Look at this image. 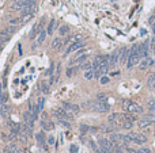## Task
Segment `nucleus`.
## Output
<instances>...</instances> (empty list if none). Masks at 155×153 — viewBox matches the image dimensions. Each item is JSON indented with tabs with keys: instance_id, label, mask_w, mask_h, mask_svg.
Here are the masks:
<instances>
[{
	"instance_id": "423d86ee",
	"label": "nucleus",
	"mask_w": 155,
	"mask_h": 153,
	"mask_svg": "<svg viewBox=\"0 0 155 153\" xmlns=\"http://www.w3.org/2000/svg\"><path fill=\"white\" fill-rule=\"evenodd\" d=\"M151 65H154V60H152L151 57H144V58L140 61L139 68L142 71H144V69H147V68L151 67Z\"/></svg>"
},
{
	"instance_id": "2eb2a0df",
	"label": "nucleus",
	"mask_w": 155,
	"mask_h": 153,
	"mask_svg": "<svg viewBox=\"0 0 155 153\" xmlns=\"http://www.w3.org/2000/svg\"><path fill=\"white\" fill-rule=\"evenodd\" d=\"M152 122L150 121V119H147V118H144V119H140V121H137V125H139V127H148V126H151Z\"/></svg>"
},
{
	"instance_id": "4c0bfd02",
	"label": "nucleus",
	"mask_w": 155,
	"mask_h": 153,
	"mask_svg": "<svg viewBox=\"0 0 155 153\" xmlns=\"http://www.w3.org/2000/svg\"><path fill=\"white\" fill-rule=\"evenodd\" d=\"M109 81V77H101V84H106Z\"/></svg>"
},
{
	"instance_id": "0eeeda50",
	"label": "nucleus",
	"mask_w": 155,
	"mask_h": 153,
	"mask_svg": "<svg viewBox=\"0 0 155 153\" xmlns=\"http://www.w3.org/2000/svg\"><path fill=\"white\" fill-rule=\"evenodd\" d=\"M128 58H129V50H128L127 47H123V49L120 50V60H119V63L120 64H125V63H128Z\"/></svg>"
},
{
	"instance_id": "aec40b11",
	"label": "nucleus",
	"mask_w": 155,
	"mask_h": 153,
	"mask_svg": "<svg viewBox=\"0 0 155 153\" xmlns=\"http://www.w3.org/2000/svg\"><path fill=\"white\" fill-rule=\"evenodd\" d=\"M121 126H123V129H127V130H129V129H132V126H133V122H131V121H125L121 123Z\"/></svg>"
},
{
	"instance_id": "ea45409f",
	"label": "nucleus",
	"mask_w": 155,
	"mask_h": 153,
	"mask_svg": "<svg viewBox=\"0 0 155 153\" xmlns=\"http://www.w3.org/2000/svg\"><path fill=\"white\" fill-rule=\"evenodd\" d=\"M140 150H142L143 153H151V150L148 149V148H143V149H140Z\"/></svg>"
},
{
	"instance_id": "c9c22d12",
	"label": "nucleus",
	"mask_w": 155,
	"mask_h": 153,
	"mask_svg": "<svg viewBox=\"0 0 155 153\" xmlns=\"http://www.w3.org/2000/svg\"><path fill=\"white\" fill-rule=\"evenodd\" d=\"M48 144H50V145H53V144H55V137H53V136L48 137Z\"/></svg>"
},
{
	"instance_id": "5701e85b",
	"label": "nucleus",
	"mask_w": 155,
	"mask_h": 153,
	"mask_svg": "<svg viewBox=\"0 0 155 153\" xmlns=\"http://www.w3.org/2000/svg\"><path fill=\"white\" fill-rule=\"evenodd\" d=\"M11 150H12V153H26L22 148H19L18 145H12L11 146Z\"/></svg>"
},
{
	"instance_id": "c85d7f7f",
	"label": "nucleus",
	"mask_w": 155,
	"mask_h": 153,
	"mask_svg": "<svg viewBox=\"0 0 155 153\" xmlns=\"http://www.w3.org/2000/svg\"><path fill=\"white\" fill-rule=\"evenodd\" d=\"M84 77L87 79V80L93 79V77H94V71H87L86 73H84Z\"/></svg>"
},
{
	"instance_id": "39448f33",
	"label": "nucleus",
	"mask_w": 155,
	"mask_h": 153,
	"mask_svg": "<svg viewBox=\"0 0 155 153\" xmlns=\"http://www.w3.org/2000/svg\"><path fill=\"white\" fill-rule=\"evenodd\" d=\"M63 107L67 110L68 114H71L72 117L76 115V114H79V111H80L79 106H76V104H71V103H63Z\"/></svg>"
},
{
	"instance_id": "58836bf2",
	"label": "nucleus",
	"mask_w": 155,
	"mask_h": 153,
	"mask_svg": "<svg viewBox=\"0 0 155 153\" xmlns=\"http://www.w3.org/2000/svg\"><path fill=\"white\" fill-rule=\"evenodd\" d=\"M83 68H84V69H90V68H91V64H90V63L83 64Z\"/></svg>"
},
{
	"instance_id": "f257e3e1",
	"label": "nucleus",
	"mask_w": 155,
	"mask_h": 153,
	"mask_svg": "<svg viewBox=\"0 0 155 153\" xmlns=\"http://www.w3.org/2000/svg\"><path fill=\"white\" fill-rule=\"evenodd\" d=\"M121 104H123V110L127 111V113H132V114H142L143 113V107L137 103L129 100V99H124Z\"/></svg>"
},
{
	"instance_id": "c756f323",
	"label": "nucleus",
	"mask_w": 155,
	"mask_h": 153,
	"mask_svg": "<svg viewBox=\"0 0 155 153\" xmlns=\"http://www.w3.org/2000/svg\"><path fill=\"white\" fill-rule=\"evenodd\" d=\"M59 76H60V64L56 67V73H55V77H53V81H56L59 79Z\"/></svg>"
},
{
	"instance_id": "f3484780",
	"label": "nucleus",
	"mask_w": 155,
	"mask_h": 153,
	"mask_svg": "<svg viewBox=\"0 0 155 153\" xmlns=\"http://www.w3.org/2000/svg\"><path fill=\"white\" fill-rule=\"evenodd\" d=\"M147 104H148V108H150V111L155 114V99L154 98L148 99V100H147Z\"/></svg>"
},
{
	"instance_id": "4468645a",
	"label": "nucleus",
	"mask_w": 155,
	"mask_h": 153,
	"mask_svg": "<svg viewBox=\"0 0 155 153\" xmlns=\"http://www.w3.org/2000/svg\"><path fill=\"white\" fill-rule=\"evenodd\" d=\"M8 113H10V106H7L6 103H3V106L0 107V114H1V117H3V118H7Z\"/></svg>"
},
{
	"instance_id": "a19ab883",
	"label": "nucleus",
	"mask_w": 155,
	"mask_h": 153,
	"mask_svg": "<svg viewBox=\"0 0 155 153\" xmlns=\"http://www.w3.org/2000/svg\"><path fill=\"white\" fill-rule=\"evenodd\" d=\"M3 46H4V42H3V41H0V50L3 49Z\"/></svg>"
},
{
	"instance_id": "f8f14e48",
	"label": "nucleus",
	"mask_w": 155,
	"mask_h": 153,
	"mask_svg": "<svg viewBox=\"0 0 155 153\" xmlns=\"http://www.w3.org/2000/svg\"><path fill=\"white\" fill-rule=\"evenodd\" d=\"M147 87L150 88V90H155V72L148 76V79H147Z\"/></svg>"
},
{
	"instance_id": "ddd939ff",
	"label": "nucleus",
	"mask_w": 155,
	"mask_h": 153,
	"mask_svg": "<svg viewBox=\"0 0 155 153\" xmlns=\"http://www.w3.org/2000/svg\"><path fill=\"white\" fill-rule=\"evenodd\" d=\"M41 127H44V130H53L55 129V125H53V122L50 121H41Z\"/></svg>"
},
{
	"instance_id": "f704fd0d",
	"label": "nucleus",
	"mask_w": 155,
	"mask_h": 153,
	"mask_svg": "<svg viewBox=\"0 0 155 153\" xmlns=\"http://www.w3.org/2000/svg\"><path fill=\"white\" fill-rule=\"evenodd\" d=\"M53 69H55V65L52 64L50 68H49V71H48V75H49V76H53Z\"/></svg>"
},
{
	"instance_id": "a211bd4d",
	"label": "nucleus",
	"mask_w": 155,
	"mask_h": 153,
	"mask_svg": "<svg viewBox=\"0 0 155 153\" xmlns=\"http://www.w3.org/2000/svg\"><path fill=\"white\" fill-rule=\"evenodd\" d=\"M46 34H48V31H41L40 34H38V37H37V43H42V42H44Z\"/></svg>"
},
{
	"instance_id": "bb28decb",
	"label": "nucleus",
	"mask_w": 155,
	"mask_h": 153,
	"mask_svg": "<svg viewBox=\"0 0 155 153\" xmlns=\"http://www.w3.org/2000/svg\"><path fill=\"white\" fill-rule=\"evenodd\" d=\"M37 137V141L40 142V144H45V137H44V134H41V133H38L36 136Z\"/></svg>"
},
{
	"instance_id": "393cba45",
	"label": "nucleus",
	"mask_w": 155,
	"mask_h": 153,
	"mask_svg": "<svg viewBox=\"0 0 155 153\" xmlns=\"http://www.w3.org/2000/svg\"><path fill=\"white\" fill-rule=\"evenodd\" d=\"M76 72H78V67H75V68H69V69L67 71V76H68V77H71L72 75H75Z\"/></svg>"
},
{
	"instance_id": "473e14b6",
	"label": "nucleus",
	"mask_w": 155,
	"mask_h": 153,
	"mask_svg": "<svg viewBox=\"0 0 155 153\" xmlns=\"http://www.w3.org/2000/svg\"><path fill=\"white\" fill-rule=\"evenodd\" d=\"M144 118H147V119H150L151 122H155V114L152 113V114H148L147 117H144Z\"/></svg>"
},
{
	"instance_id": "20e7f679",
	"label": "nucleus",
	"mask_w": 155,
	"mask_h": 153,
	"mask_svg": "<svg viewBox=\"0 0 155 153\" xmlns=\"http://www.w3.org/2000/svg\"><path fill=\"white\" fill-rule=\"evenodd\" d=\"M129 136H131L132 142H135V144H144L147 141V137L142 133H133L132 131V133H129Z\"/></svg>"
},
{
	"instance_id": "2f4dec72",
	"label": "nucleus",
	"mask_w": 155,
	"mask_h": 153,
	"mask_svg": "<svg viewBox=\"0 0 155 153\" xmlns=\"http://www.w3.org/2000/svg\"><path fill=\"white\" fill-rule=\"evenodd\" d=\"M60 123H61L63 126H65L67 129H69V127H71V126H69V123H68V122L65 121V119H60Z\"/></svg>"
},
{
	"instance_id": "7c9ffc66",
	"label": "nucleus",
	"mask_w": 155,
	"mask_h": 153,
	"mask_svg": "<svg viewBox=\"0 0 155 153\" xmlns=\"http://www.w3.org/2000/svg\"><path fill=\"white\" fill-rule=\"evenodd\" d=\"M88 126L87 125H80V131H82V133H87L88 131Z\"/></svg>"
},
{
	"instance_id": "e433bc0d",
	"label": "nucleus",
	"mask_w": 155,
	"mask_h": 153,
	"mask_svg": "<svg viewBox=\"0 0 155 153\" xmlns=\"http://www.w3.org/2000/svg\"><path fill=\"white\" fill-rule=\"evenodd\" d=\"M71 152L72 153H76V152H78V145H71Z\"/></svg>"
},
{
	"instance_id": "cd10ccee",
	"label": "nucleus",
	"mask_w": 155,
	"mask_h": 153,
	"mask_svg": "<svg viewBox=\"0 0 155 153\" xmlns=\"http://www.w3.org/2000/svg\"><path fill=\"white\" fill-rule=\"evenodd\" d=\"M41 90L44 91L45 94H48L49 92V86L46 84V83H41Z\"/></svg>"
},
{
	"instance_id": "6e6552de",
	"label": "nucleus",
	"mask_w": 155,
	"mask_h": 153,
	"mask_svg": "<svg viewBox=\"0 0 155 153\" xmlns=\"http://www.w3.org/2000/svg\"><path fill=\"white\" fill-rule=\"evenodd\" d=\"M109 121L113 122L116 126L117 125H121L124 122V114H110L109 117Z\"/></svg>"
},
{
	"instance_id": "72a5a7b5",
	"label": "nucleus",
	"mask_w": 155,
	"mask_h": 153,
	"mask_svg": "<svg viewBox=\"0 0 155 153\" xmlns=\"http://www.w3.org/2000/svg\"><path fill=\"white\" fill-rule=\"evenodd\" d=\"M7 98H8V95L7 94H3V96H1V99H0V102L6 103V102H7Z\"/></svg>"
},
{
	"instance_id": "6ab92c4d",
	"label": "nucleus",
	"mask_w": 155,
	"mask_h": 153,
	"mask_svg": "<svg viewBox=\"0 0 155 153\" xmlns=\"http://www.w3.org/2000/svg\"><path fill=\"white\" fill-rule=\"evenodd\" d=\"M8 39H10V34H8L7 30H6V31H1V33H0V41H3V42H7Z\"/></svg>"
},
{
	"instance_id": "dca6fc26",
	"label": "nucleus",
	"mask_w": 155,
	"mask_h": 153,
	"mask_svg": "<svg viewBox=\"0 0 155 153\" xmlns=\"http://www.w3.org/2000/svg\"><path fill=\"white\" fill-rule=\"evenodd\" d=\"M63 46V41H61V38H56L53 42H52V47L53 49H60V47Z\"/></svg>"
},
{
	"instance_id": "4be33fe9",
	"label": "nucleus",
	"mask_w": 155,
	"mask_h": 153,
	"mask_svg": "<svg viewBox=\"0 0 155 153\" xmlns=\"http://www.w3.org/2000/svg\"><path fill=\"white\" fill-rule=\"evenodd\" d=\"M60 35H65V34H68V31H69V27H68L67 24H64V26H61L60 27Z\"/></svg>"
},
{
	"instance_id": "9d476101",
	"label": "nucleus",
	"mask_w": 155,
	"mask_h": 153,
	"mask_svg": "<svg viewBox=\"0 0 155 153\" xmlns=\"http://www.w3.org/2000/svg\"><path fill=\"white\" fill-rule=\"evenodd\" d=\"M82 46H83V42H82V41H78V42H72L71 45L68 46V49H67V54L72 53V51L79 50V49H80Z\"/></svg>"
},
{
	"instance_id": "1a4fd4ad",
	"label": "nucleus",
	"mask_w": 155,
	"mask_h": 153,
	"mask_svg": "<svg viewBox=\"0 0 155 153\" xmlns=\"http://www.w3.org/2000/svg\"><path fill=\"white\" fill-rule=\"evenodd\" d=\"M120 60V51H113L110 56H109V67L113 68L116 67L117 61Z\"/></svg>"
},
{
	"instance_id": "f03ea898",
	"label": "nucleus",
	"mask_w": 155,
	"mask_h": 153,
	"mask_svg": "<svg viewBox=\"0 0 155 153\" xmlns=\"http://www.w3.org/2000/svg\"><path fill=\"white\" fill-rule=\"evenodd\" d=\"M53 115H55L57 119H65V121H69V119L74 118L71 114H68L67 110H65L64 107H59V108L53 110Z\"/></svg>"
},
{
	"instance_id": "9b49d317",
	"label": "nucleus",
	"mask_w": 155,
	"mask_h": 153,
	"mask_svg": "<svg viewBox=\"0 0 155 153\" xmlns=\"http://www.w3.org/2000/svg\"><path fill=\"white\" fill-rule=\"evenodd\" d=\"M41 26H42V22H41V20H40V22H37V23L34 24V27H33V31L30 33V38H34L36 35H38V34H40V33H41V30H40Z\"/></svg>"
},
{
	"instance_id": "7ed1b4c3",
	"label": "nucleus",
	"mask_w": 155,
	"mask_h": 153,
	"mask_svg": "<svg viewBox=\"0 0 155 153\" xmlns=\"http://www.w3.org/2000/svg\"><path fill=\"white\" fill-rule=\"evenodd\" d=\"M91 108L94 111H97V113H107V111L110 110V106L106 102H97L93 104Z\"/></svg>"
},
{
	"instance_id": "a878e982",
	"label": "nucleus",
	"mask_w": 155,
	"mask_h": 153,
	"mask_svg": "<svg viewBox=\"0 0 155 153\" xmlns=\"http://www.w3.org/2000/svg\"><path fill=\"white\" fill-rule=\"evenodd\" d=\"M107 96L105 94H100L98 96H97V102H106Z\"/></svg>"
},
{
	"instance_id": "b1692460",
	"label": "nucleus",
	"mask_w": 155,
	"mask_h": 153,
	"mask_svg": "<svg viewBox=\"0 0 155 153\" xmlns=\"http://www.w3.org/2000/svg\"><path fill=\"white\" fill-rule=\"evenodd\" d=\"M55 26H56V22L52 19L50 23H49V26H48V30H46V31H48V34H52V33H53V30H55Z\"/></svg>"
},
{
	"instance_id": "412c9836",
	"label": "nucleus",
	"mask_w": 155,
	"mask_h": 153,
	"mask_svg": "<svg viewBox=\"0 0 155 153\" xmlns=\"http://www.w3.org/2000/svg\"><path fill=\"white\" fill-rule=\"evenodd\" d=\"M33 18V14H25L22 18H20V23H26Z\"/></svg>"
}]
</instances>
